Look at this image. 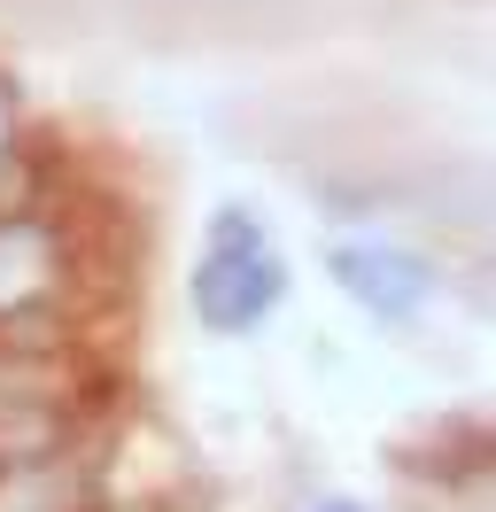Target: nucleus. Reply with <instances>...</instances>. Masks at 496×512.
I'll list each match as a JSON object with an SVG mask.
<instances>
[{
  "instance_id": "nucleus-9",
  "label": "nucleus",
  "mask_w": 496,
  "mask_h": 512,
  "mask_svg": "<svg viewBox=\"0 0 496 512\" xmlns=\"http://www.w3.org/2000/svg\"><path fill=\"white\" fill-rule=\"evenodd\" d=\"M303 512H372V505H365V497H310Z\"/></svg>"
},
{
  "instance_id": "nucleus-1",
  "label": "nucleus",
  "mask_w": 496,
  "mask_h": 512,
  "mask_svg": "<svg viewBox=\"0 0 496 512\" xmlns=\"http://www.w3.org/2000/svg\"><path fill=\"white\" fill-rule=\"evenodd\" d=\"M295 288L287 249H279L272 218L256 202H217L202 225V249L186 264V311L217 342H248L279 319V303Z\"/></svg>"
},
{
  "instance_id": "nucleus-6",
  "label": "nucleus",
  "mask_w": 496,
  "mask_h": 512,
  "mask_svg": "<svg viewBox=\"0 0 496 512\" xmlns=\"http://www.w3.org/2000/svg\"><path fill=\"white\" fill-rule=\"evenodd\" d=\"M434 225H458V233H496V163H450L419 187Z\"/></svg>"
},
{
  "instance_id": "nucleus-2",
  "label": "nucleus",
  "mask_w": 496,
  "mask_h": 512,
  "mask_svg": "<svg viewBox=\"0 0 496 512\" xmlns=\"http://www.w3.org/2000/svg\"><path fill=\"white\" fill-rule=\"evenodd\" d=\"M86 350L70 326H24L0 334V466L78 450L86 412Z\"/></svg>"
},
{
  "instance_id": "nucleus-3",
  "label": "nucleus",
  "mask_w": 496,
  "mask_h": 512,
  "mask_svg": "<svg viewBox=\"0 0 496 512\" xmlns=\"http://www.w3.org/2000/svg\"><path fill=\"white\" fill-rule=\"evenodd\" d=\"M86 295V249L78 225L31 187L0 202V334L24 326H70Z\"/></svg>"
},
{
  "instance_id": "nucleus-4",
  "label": "nucleus",
  "mask_w": 496,
  "mask_h": 512,
  "mask_svg": "<svg viewBox=\"0 0 496 512\" xmlns=\"http://www.w3.org/2000/svg\"><path fill=\"white\" fill-rule=\"evenodd\" d=\"M326 280L372 326H411L442 295V264L419 241H396V233H334L326 241Z\"/></svg>"
},
{
  "instance_id": "nucleus-7",
  "label": "nucleus",
  "mask_w": 496,
  "mask_h": 512,
  "mask_svg": "<svg viewBox=\"0 0 496 512\" xmlns=\"http://www.w3.org/2000/svg\"><path fill=\"white\" fill-rule=\"evenodd\" d=\"M39 187V140H31V94L16 70H0V202Z\"/></svg>"
},
{
  "instance_id": "nucleus-5",
  "label": "nucleus",
  "mask_w": 496,
  "mask_h": 512,
  "mask_svg": "<svg viewBox=\"0 0 496 512\" xmlns=\"http://www.w3.org/2000/svg\"><path fill=\"white\" fill-rule=\"evenodd\" d=\"M0 512H101V481H93L86 443L55 450V458L0 466Z\"/></svg>"
},
{
  "instance_id": "nucleus-8",
  "label": "nucleus",
  "mask_w": 496,
  "mask_h": 512,
  "mask_svg": "<svg viewBox=\"0 0 496 512\" xmlns=\"http://www.w3.org/2000/svg\"><path fill=\"white\" fill-rule=\"evenodd\" d=\"M458 295H465V311H473V319H489V326H496V249L458 280Z\"/></svg>"
}]
</instances>
